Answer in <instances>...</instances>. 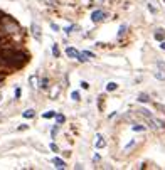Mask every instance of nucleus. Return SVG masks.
I'll return each instance as SVG.
<instances>
[{
	"label": "nucleus",
	"instance_id": "1",
	"mask_svg": "<svg viewBox=\"0 0 165 170\" xmlns=\"http://www.w3.org/2000/svg\"><path fill=\"white\" fill-rule=\"evenodd\" d=\"M106 17V14H104L103 10H94L93 14H91V20L93 22H101Z\"/></svg>",
	"mask_w": 165,
	"mask_h": 170
},
{
	"label": "nucleus",
	"instance_id": "2",
	"mask_svg": "<svg viewBox=\"0 0 165 170\" xmlns=\"http://www.w3.org/2000/svg\"><path fill=\"white\" fill-rule=\"evenodd\" d=\"M66 54H68V57H71V59H78V56H79V51L74 47H68L66 49Z\"/></svg>",
	"mask_w": 165,
	"mask_h": 170
},
{
	"label": "nucleus",
	"instance_id": "3",
	"mask_svg": "<svg viewBox=\"0 0 165 170\" xmlns=\"http://www.w3.org/2000/svg\"><path fill=\"white\" fill-rule=\"evenodd\" d=\"M30 30H32L34 37L37 39V41H39V39H41V27H39L37 24H32V25H30Z\"/></svg>",
	"mask_w": 165,
	"mask_h": 170
},
{
	"label": "nucleus",
	"instance_id": "4",
	"mask_svg": "<svg viewBox=\"0 0 165 170\" xmlns=\"http://www.w3.org/2000/svg\"><path fill=\"white\" fill-rule=\"evenodd\" d=\"M52 163H54L56 169H66V163H64V160H61V158H54Z\"/></svg>",
	"mask_w": 165,
	"mask_h": 170
},
{
	"label": "nucleus",
	"instance_id": "5",
	"mask_svg": "<svg viewBox=\"0 0 165 170\" xmlns=\"http://www.w3.org/2000/svg\"><path fill=\"white\" fill-rule=\"evenodd\" d=\"M155 39H157V41H164L165 39V32L162 29H158L157 32H155Z\"/></svg>",
	"mask_w": 165,
	"mask_h": 170
},
{
	"label": "nucleus",
	"instance_id": "6",
	"mask_svg": "<svg viewBox=\"0 0 165 170\" xmlns=\"http://www.w3.org/2000/svg\"><path fill=\"white\" fill-rule=\"evenodd\" d=\"M96 138H98V140H96V148H103V147H104V140H103V136H101V135H98Z\"/></svg>",
	"mask_w": 165,
	"mask_h": 170
},
{
	"label": "nucleus",
	"instance_id": "7",
	"mask_svg": "<svg viewBox=\"0 0 165 170\" xmlns=\"http://www.w3.org/2000/svg\"><path fill=\"white\" fill-rule=\"evenodd\" d=\"M116 88H118L116 83H108V84H106V91H115Z\"/></svg>",
	"mask_w": 165,
	"mask_h": 170
},
{
	"label": "nucleus",
	"instance_id": "8",
	"mask_svg": "<svg viewBox=\"0 0 165 170\" xmlns=\"http://www.w3.org/2000/svg\"><path fill=\"white\" fill-rule=\"evenodd\" d=\"M35 111L34 109H27V111H24V118H34Z\"/></svg>",
	"mask_w": 165,
	"mask_h": 170
},
{
	"label": "nucleus",
	"instance_id": "9",
	"mask_svg": "<svg viewBox=\"0 0 165 170\" xmlns=\"http://www.w3.org/2000/svg\"><path fill=\"white\" fill-rule=\"evenodd\" d=\"M155 78H157V79H160V81H162V79H165V73H162V71L158 69V71H155Z\"/></svg>",
	"mask_w": 165,
	"mask_h": 170
},
{
	"label": "nucleus",
	"instance_id": "10",
	"mask_svg": "<svg viewBox=\"0 0 165 170\" xmlns=\"http://www.w3.org/2000/svg\"><path fill=\"white\" fill-rule=\"evenodd\" d=\"M29 83H30L32 88H35V86H37V78H35V76H30V78H29Z\"/></svg>",
	"mask_w": 165,
	"mask_h": 170
},
{
	"label": "nucleus",
	"instance_id": "11",
	"mask_svg": "<svg viewBox=\"0 0 165 170\" xmlns=\"http://www.w3.org/2000/svg\"><path fill=\"white\" fill-rule=\"evenodd\" d=\"M76 29H78V25H69V27H66L64 30H66V34H73Z\"/></svg>",
	"mask_w": 165,
	"mask_h": 170
},
{
	"label": "nucleus",
	"instance_id": "12",
	"mask_svg": "<svg viewBox=\"0 0 165 170\" xmlns=\"http://www.w3.org/2000/svg\"><path fill=\"white\" fill-rule=\"evenodd\" d=\"M138 101H142V103H147V101H150V98L147 95H140L138 96Z\"/></svg>",
	"mask_w": 165,
	"mask_h": 170
},
{
	"label": "nucleus",
	"instance_id": "13",
	"mask_svg": "<svg viewBox=\"0 0 165 170\" xmlns=\"http://www.w3.org/2000/svg\"><path fill=\"white\" fill-rule=\"evenodd\" d=\"M57 131H59V126H54V128L51 130V136H52V138H56V135H57Z\"/></svg>",
	"mask_w": 165,
	"mask_h": 170
},
{
	"label": "nucleus",
	"instance_id": "14",
	"mask_svg": "<svg viewBox=\"0 0 165 170\" xmlns=\"http://www.w3.org/2000/svg\"><path fill=\"white\" fill-rule=\"evenodd\" d=\"M44 118H52V116H56V111H47V113H44Z\"/></svg>",
	"mask_w": 165,
	"mask_h": 170
},
{
	"label": "nucleus",
	"instance_id": "15",
	"mask_svg": "<svg viewBox=\"0 0 165 170\" xmlns=\"http://www.w3.org/2000/svg\"><path fill=\"white\" fill-rule=\"evenodd\" d=\"M71 98H73L74 101H79V93H78V91H73V95H71Z\"/></svg>",
	"mask_w": 165,
	"mask_h": 170
},
{
	"label": "nucleus",
	"instance_id": "16",
	"mask_svg": "<svg viewBox=\"0 0 165 170\" xmlns=\"http://www.w3.org/2000/svg\"><path fill=\"white\" fill-rule=\"evenodd\" d=\"M125 30H126V25H121V27H120V30H118V37H121V35L125 34Z\"/></svg>",
	"mask_w": 165,
	"mask_h": 170
},
{
	"label": "nucleus",
	"instance_id": "17",
	"mask_svg": "<svg viewBox=\"0 0 165 170\" xmlns=\"http://www.w3.org/2000/svg\"><path fill=\"white\" fill-rule=\"evenodd\" d=\"M81 54H84L86 57H88V59H90V57H94V54H93V52H90V51H82Z\"/></svg>",
	"mask_w": 165,
	"mask_h": 170
},
{
	"label": "nucleus",
	"instance_id": "18",
	"mask_svg": "<svg viewBox=\"0 0 165 170\" xmlns=\"http://www.w3.org/2000/svg\"><path fill=\"white\" fill-rule=\"evenodd\" d=\"M56 120H57V123L61 125V123H64V120H66V118H64L62 115H57V116H56Z\"/></svg>",
	"mask_w": 165,
	"mask_h": 170
},
{
	"label": "nucleus",
	"instance_id": "19",
	"mask_svg": "<svg viewBox=\"0 0 165 170\" xmlns=\"http://www.w3.org/2000/svg\"><path fill=\"white\" fill-rule=\"evenodd\" d=\"M131 130H133V131H143V126H137V125H133V126H131Z\"/></svg>",
	"mask_w": 165,
	"mask_h": 170
},
{
	"label": "nucleus",
	"instance_id": "20",
	"mask_svg": "<svg viewBox=\"0 0 165 170\" xmlns=\"http://www.w3.org/2000/svg\"><path fill=\"white\" fill-rule=\"evenodd\" d=\"M133 145H135V140H131V142H128V143H126V147H125V150H130L131 147H133Z\"/></svg>",
	"mask_w": 165,
	"mask_h": 170
},
{
	"label": "nucleus",
	"instance_id": "21",
	"mask_svg": "<svg viewBox=\"0 0 165 170\" xmlns=\"http://www.w3.org/2000/svg\"><path fill=\"white\" fill-rule=\"evenodd\" d=\"M52 54H54L56 57L59 56V49H57V46H54V47H52Z\"/></svg>",
	"mask_w": 165,
	"mask_h": 170
},
{
	"label": "nucleus",
	"instance_id": "22",
	"mask_svg": "<svg viewBox=\"0 0 165 170\" xmlns=\"http://www.w3.org/2000/svg\"><path fill=\"white\" fill-rule=\"evenodd\" d=\"M51 150H52V152H59V148H57L56 143H51Z\"/></svg>",
	"mask_w": 165,
	"mask_h": 170
},
{
	"label": "nucleus",
	"instance_id": "23",
	"mask_svg": "<svg viewBox=\"0 0 165 170\" xmlns=\"http://www.w3.org/2000/svg\"><path fill=\"white\" fill-rule=\"evenodd\" d=\"M157 66H158V69H165V62L158 61V62H157Z\"/></svg>",
	"mask_w": 165,
	"mask_h": 170
},
{
	"label": "nucleus",
	"instance_id": "24",
	"mask_svg": "<svg viewBox=\"0 0 165 170\" xmlns=\"http://www.w3.org/2000/svg\"><path fill=\"white\" fill-rule=\"evenodd\" d=\"M81 88H82V89H88V88H90V84H88L86 81H82V83H81Z\"/></svg>",
	"mask_w": 165,
	"mask_h": 170
},
{
	"label": "nucleus",
	"instance_id": "25",
	"mask_svg": "<svg viewBox=\"0 0 165 170\" xmlns=\"http://www.w3.org/2000/svg\"><path fill=\"white\" fill-rule=\"evenodd\" d=\"M41 86H42V88H46V86H47V79H42V81H41Z\"/></svg>",
	"mask_w": 165,
	"mask_h": 170
},
{
	"label": "nucleus",
	"instance_id": "26",
	"mask_svg": "<svg viewBox=\"0 0 165 170\" xmlns=\"http://www.w3.org/2000/svg\"><path fill=\"white\" fill-rule=\"evenodd\" d=\"M19 96H20V89L17 88V89H15V98H19Z\"/></svg>",
	"mask_w": 165,
	"mask_h": 170
},
{
	"label": "nucleus",
	"instance_id": "27",
	"mask_svg": "<svg viewBox=\"0 0 165 170\" xmlns=\"http://www.w3.org/2000/svg\"><path fill=\"white\" fill-rule=\"evenodd\" d=\"M51 27H52V30H59V27H57L56 24H51Z\"/></svg>",
	"mask_w": 165,
	"mask_h": 170
},
{
	"label": "nucleus",
	"instance_id": "28",
	"mask_svg": "<svg viewBox=\"0 0 165 170\" xmlns=\"http://www.w3.org/2000/svg\"><path fill=\"white\" fill-rule=\"evenodd\" d=\"M160 42H162V44H160V47H162V49L165 51V41H160Z\"/></svg>",
	"mask_w": 165,
	"mask_h": 170
},
{
	"label": "nucleus",
	"instance_id": "29",
	"mask_svg": "<svg viewBox=\"0 0 165 170\" xmlns=\"http://www.w3.org/2000/svg\"><path fill=\"white\" fill-rule=\"evenodd\" d=\"M164 2H165V0H164Z\"/></svg>",
	"mask_w": 165,
	"mask_h": 170
}]
</instances>
